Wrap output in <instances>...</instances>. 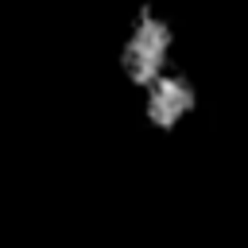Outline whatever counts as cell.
<instances>
[{"label":"cell","instance_id":"6da1fadb","mask_svg":"<svg viewBox=\"0 0 248 248\" xmlns=\"http://www.w3.org/2000/svg\"><path fill=\"white\" fill-rule=\"evenodd\" d=\"M116 74L140 124L155 136H178L202 108V85L182 54L178 27L151 4H140L124 19Z\"/></svg>","mask_w":248,"mask_h":248}]
</instances>
